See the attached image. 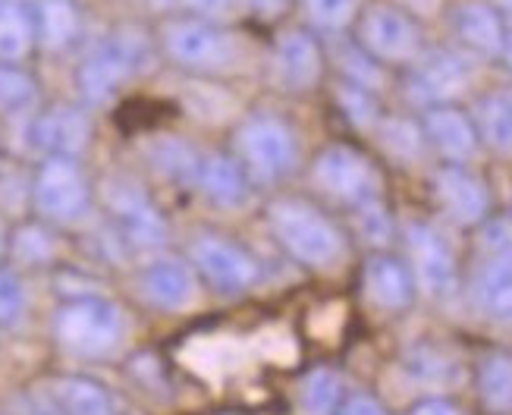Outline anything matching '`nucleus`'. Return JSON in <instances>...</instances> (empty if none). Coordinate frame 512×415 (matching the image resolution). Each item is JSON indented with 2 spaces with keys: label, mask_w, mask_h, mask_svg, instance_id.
<instances>
[{
  "label": "nucleus",
  "mask_w": 512,
  "mask_h": 415,
  "mask_svg": "<svg viewBox=\"0 0 512 415\" xmlns=\"http://www.w3.org/2000/svg\"><path fill=\"white\" fill-rule=\"evenodd\" d=\"M7 246H10V233H7L4 221H0V258H4V255H7Z\"/></svg>",
  "instance_id": "37998d69"
},
{
  "label": "nucleus",
  "mask_w": 512,
  "mask_h": 415,
  "mask_svg": "<svg viewBox=\"0 0 512 415\" xmlns=\"http://www.w3.org/2000/svg\"><path fill=\"white\" fill-rule=\"evenodd\" d=\"M409 415H459V409L440 397H428V400H418Z\"/></svg>",
  "instance_id": "a19ab883"
},
{
  "label": "nucleus",
  "mask_w": 512,
  "mask_h": 415,
  "mask_svg": "<svg viewBox=\"0 0 512 415\" xmlns=\"http://www.w3.org/2000/svg\"><path fill=\"white\" fill-rule=\"evenodd\" d=\"M271 227L280 249L305 268H333L346 252V239L330 217L305 199H280L267 208Z\"/></svg>",
  "instance_id": "f257e3e1"
},
{
  "label": "nucleus",
  "mask_w": 512,
  "mask_h": 415,
  "mask_svg": "<svg viewBox=\"0 0 512 415\" xmlns=\"http://www.w3.org/2000/svg\"><path fill=\"white\" fill-rule=\"evenodd\" d=\"M195 189L217 208H236L246 202L252 180L233 155H208L198 161Z\"/></svg>",
  "instance_id": "aec40b11"
},
{
  "label": "nucleus",
  "mask_w": 512,
  "mask_h": 415,
  "mask_svg": "<svg viewBox=\"0 0 512 415\" xmlns=\"http://www.w3.org/2000/svg\"><path fill=\"white\" fill-rule=\"evenodd\" d=\"M7 252H13L22 265H44L54 258V236L41 224H26L10 236Z\"/></svg>",
  "instance_id": "2f4dec72"
},
{
  "label": "nucleus",
  "mask_w": 512,
  "mask_h": 415,
  "mask_svg": "<svg viewBox=\"0 0 512 415\" xmlns=\"http://www.w3.org/2000/svg\"><path fill=\"white\" fill-rule=\"evenodd\" d=\"M302 13L315 32L337 35L355 26L362 13V0H302Z\"/></svg>",
  "instance_id": "c85d7f7f"
},
{
  "label": "nucleus",
  "mask_w": 512,
  "mask_h": 415,
  "mask_svg": "<svg viewBox=\"0 0 512 415\" xmlns=\"http://www.w3.org/2000/svg\"><path fill=\"white\" fill-rule=\"evenodd\" d=\"M406 249H409V271L418 287L428 296H450L456 287V261L450 246L431 227L409 224Z\"/></svg>",
  "instance_id": "f8f14e48"
},
{
  "label": "nucleus",
  "mask_w": 512,
  "mask_h": 415,
  "mask_svg": "<svg viewBox=\"0 0 512 415\" xmlns=\"http://www.w3.org/2000/svg\"><path fill=\"white\" fill-rule=\"evenodd\" d=\"M189 265L214 293H224V296L252 290L261 277L258 261L239 243H233L227 236H217V233H202L192 239Z\"/></svg>",
  "instance_id": "6e6552de"
},
{
  "label": "nucleus",
  "mask_w": 512,
  "mask_h": 415,
  "mask_svg": "<svg viewBox=\"0 0 512 415\" xmlns=\"http://www.w3.org/2000/svg\"><path fill=\"white\" fill-rule=\"evenodd\" d=\"M484 243L487 252H497V255H512V217L509 221H497L484 230Z\"/></svg>",
  "instance_id": "ea45409f"
},
{
  "label": "nucleus",
  "mask_w": 512,
  "mask_h": 415,
  "mask_svg": "<svg viewBox=\"0 0 512 415\" xmlns=\"http://www.w3.org/2000/svg\"><path fill=\"white\" fill-rule=\"evenodd\" d=\"M54 337L76 356L98 359L114 353L123 340V315L101 296L66 299L54 315Z\"/></svg>",
  "instance_id": "20e7f679"
},
{
  "label": "nucleus",
  "mask_w": 512,
  "mask_h": 415,
  "mask_svg": "<svg viewBox=\"0 0 512 415\" xmlns=\"http://www.w3.org/2000/svg\"><path fill=\"white\" fill-rule=\"evenodd\" d=\"M340 63H343V79L352 82V85H359V89L374 92V89H381V85H384V76H381L384 67H381L377 60H371L359 45L349 48V51L340 57Z\"/></svg>",
  "instance_id": "72a5a7b5"
},
{
  "label": "nucleus",
  "mask_w": 512,
  "mask_h": 415,
  "mask_svg": "<svg viewBox=\"0 0 512 415\" xmlns=\"http://www.w3.org/2000/svg\"><path fill=\"white\" fill-rule=\"evenodd\" d=\"M362 287L365 296L384 312H403L412 305L415 296V277L409 265H403L399 258L377 252L365 261L362 271Z\"/></svg>",
  "instance_id": "f3484780"
},
{
  "label": "nucleus",
  "mask_w": 512,
  "mask_h": 415,
  "mask_svg": "<svg viewBox=\"0 0 512 415\" xmlns=\"http://www.w3.org/2000/svg\"><path fill=\"white\" fill-rule=\"evenodd\" d=\"M337 104H340V111L355 126H359V129H371V126H377V120H381V111H377L374 92L359 89V85H352L346 79L337 85Z\"/></svg>",
  "instance_id": "473e14b6"
},
{
  "label": "nucleus",
  "mask_w": 512,
  "mask_h": 415,
  "mask_svg": "<svg viewBox=\"0 0 512 415\" xmlns=\"http://www.w3.org/2000/svg\"><path fill=\"white\" fill-rule=\"evenodd\" d=\"M469 63L453 51H434L421 54L412 63L409 76V95L425 107L434 104H453L465 89H469Z\"/></svg>",
  "instance_id": "ddd939ff"
},
{
  "label": "nucleus",
  "mask_w": 512,
  "mask_h": 415,
  "mask_svg": "<svg viewBox=\"0 0 512 415\" xmlns=\"http://www.w3.org/2000/svg\"><path fill=\"white\" fill-rule=\"evenodd\" d=\"M311 183L327 199L340 205H362L377 199L381 192V177H377L374 164L349 145H330L311 164Z\"/></svg>",
  "instance_id": "0eeeda50"
},
{
  "label": "nucleus",
  "mask_w": 512,
  "mask_h": 415,
  "mask_svg": "<svg viewBox=\"0 0 512 415\" xmlns=\"http://www.w3.org/2000/svg\"><path fill=\"white\" fill-rule=\"evenodd\" d=\"M421 129H425V142L447 164H465L478 151V142H481L472 114H465L456 104L425 107Z\"/></svg>",
  "instance_id": "4468645a"
},
{
  "label": "nucleus",
  "mask_w": 512,
  "mask_h": 415,
  "mask_svg": "<svg viewBox=\"0 0 512 415\" xmlns=\"http://www.w3.org/2000/svg\"><path fill=\"white\" fill-rule=\"evenodd\" d=\"M478 139L500 155H512V92H491L475 107Z\"/></svg>",
  "instance_id": "b1692460"
},
{
  "label": "nucleus",
  "mask_w": 512,
  "mask_h": 415,
  "mask_svg": "<svg viewBox=\"0 0 512 415\" xmlns=\"http://www.w3.org/2000/svg\"><path fill=\"white\" fill-rule=\"evenodd\" d=\"M148 7H154V10H167V7H173L176 0H145Z\"/></svg>",
  "instance_id": "c03bdc74"
},
{
  "label": "nucleus",
  "mask_w": 512,
  "mask_h": 415,
  "mask_svg": "<svg viewBox=\"0 0 512 415\" xmlns=\"http://www.w3.org/2000/svg\"><path fill=\"white\" fill-rule=\"evenodd\" d=\"M29 139L44 158H79L92 139V123L79 107H48L29 126Z\"/></svg>",
  "instance_id": "2eb2a0df"
},
{
  "label": "nucleus",
  "mask_w": 512,
  "mask_h": 415,
  "mask_svg": "<svg viewBox=\"0 0 512 415\" xmlns=\"http://www.w3.org/2000/svg\"><path fill=\"white\" fill-rule=\"evenodd\" d=\"M453 32L462 41V48L481 57H500L506 38V19L494 4L481 0H465L453 10Z\"/></svg>",
  "instance_id": "a211bd4d"
},
{
  "label": "nucleus",
  "mask_w": 512,
  "mask_h": 415,
  "mask_svg": "<svg viewBox=\"0 0 512 415\" xmlns=\"http://www.w3.org/2000/svg\"><path fill=\"white\" fill-rule=\"evenodd\" d=\"M32 16L38 48L51 54L70 51L82 35V16L73 0H32Z\"/></svg>",
  "instance_id": "412c9836"
},
{
  "label": "nucleus",
  "mask_w": 512,
  "mask_h": 415,
  "mask_svg": "<svg viewBox=\"0 0 512 415\" xmlns=\"http://www.w3.org/2000/svg\"><path fill=\"white\" fill-rule=\"evenodd\" d=\"M29 199L44 221L73 224L88 211L92 189H88V180L76 158H44L32 180Z\"/></svg>",
  "instance_id": "423d86ee"
},
{
  "label": "nucleus",
  "mask_w": 512,
  "mask_h": 415,
  "mask_svg": "<svg viewBox=\"0 0 512 415\" xmlns=\"http://www.w3.org/2000/svg\"><path fill=\"white\" fill-rule=\"evenodd\" d=\"M434 195L443 205V211H447L462 227L481 224L487 217V208H491L487 186L475 177L472 170H465L462 164H447L434 173Z\"/></svg>",
  "instance_id": "dca6fc26"
},
{
  "label": "nucleus",
  "mask_w": 512,
  "mask_h": 415,
  "mask_svg": "<svg viewBox=\"0 0 512 415\" xmlns=\"http://www.w3.org/2000/svg\"><path fill=\"white\" fill-rule=\"evenodd\" d=\"M233 158L252 186H274L296 167L299 145L289 123L277 114H249L233 133Z\"/></svg>",
  "instance_id": "f03ea898"
},
{
  "label": "nucleus",
  "mask_w": 512,
  "mask_h": 415,
  "mask_svg": "<svg viewBox=\"0 0 512 415\" xmlns=\"http://www.w3.org/2000/svg\"><path fill=\"white\" fill-rule=\"evenodd\" d=\"M139 63L142 51L132 38L114 35L101 41L79 67V95L88 104H107L129 82V76L139 70Z\"/></svg>",
  "instance_id": "1a4fd4ad"
},
{
  "label": "nucleus",
  "mask_w": 512,
  "mask_h": 415,
  "mask_svg": "<svg viewBox=\"0 0 512 415\" xmlns=\"http://www.w3.org/2000/svg\"><path fill=\"white\" fill-rule=\"evenodd\" d=\"M195 283H198V274L189 261L183 258H158L151 261L142 274V290L145 296L158 305V309H167V312H176V309H186L195 296Z\"/></svg>",
  "instance_id": "6ab92c4d"
},
{
  "label": "nucleus",
  "mask_w": 512,
  "mask_h": 415,
  "mask_svg": "<svg viewBox=\"0 0 512 415\" xmlns=\"http://www.w3.org/2000/svg\"><path fill=\"white\" fill-rule=\"evenodd\" d=\"M151 158H154V167H158L164 177L195 186V173H198V161L202 158L195 155L192 145H186L180 139H161Z\"/></svg>",
  "instance_id": "7c9ffc66"
},
{
  "label": "nucleus",
  "mask_w": 512,
  "mask_h": 415,
  "mask_svg": "<svg viewBox=\"0 0 512 415\" xmlns=\"http://www.w3.org/2000/svg\"><path fill=\"white\" fill-rule=\"evenodd\" d=\"M26 312V290L13 271L0 268V324H16Z\"/></svg>",
  "instance_id": "f704fd0d"
},
{
  "label": "nucleus",
  "mask_w": 512,
  "mask_h": 415,
  "mask_svg": "<svg viewBox=\"0 0 512 415\" xmlns=\"http://www.w3.org/2000/svg\"><path fill=\"white\" fill-rule=\"evenodd\" d=\"M299 403L305 415H337L343 403V384L337 371H330V368L308 371L299 387Z\"/></svg>",
  "instance_id": "a878e982"
},
{
  "label": "nucleus",
  "mask_w": 512,
  "mask_h": 415,
  "mask_svg": "<svg viewBox=\"0 0 512 415\" xmlns=\"http://www.w3.org/2000/svg\"><path fill=\"white\" fill-rule=\"evenodd\" d=\"M274 79L286 92H308L324 76V48L308 29H286L274 41Z\"/></svg>",
  "instance_id": "9b49d317"
},
{
  "label": "nucleus",
  "mask_w": 512,
  "mask_h": 415,
  "mask_svg": "<svg viewBox=\"0 0 512 415\" xmlns=\"http://www.w3.org/2000/svg\"><path fill=\"white\" fill-rule=\"evenodd\" d=\"M478 390L491 409H512V356L491 353L478 365Z\"/></svg>",
  "instance_id": "bb28decb"
},
{
  "label": "nucleus",
  "mask_w": 512,
  "mask_h": 415,
  "mask_svg": "<svg viewBox=\"0 0 512 415\" xmlns=\"http://www.w3.org/2000/svg\"><path fill=\"white\" fill-rule=\"evenodd\" d=\"M337 415H387V409L377 403L371 393L355 390V393H349V397H343Z\"/></svg>",
  "instance_id": "58836bf2"
},
{
  "label": "nucleus",
  "mask_w": 512,
  "mask_h": 415,
  "mask_svg": "<svg viewBox=\"0 0 512 415\" xmlns=\"http://www.w3.org/2000/svg\"><path fill=\"white\" fill-rule=\"evenodd\" d=\"M377 139L399 161H415L425 148V129L409 117H384L377 120Z\"/></svg>",
  "instance_id": "c756f323"
},
{
  "label": "nucleus",
  "mask_w": 512,
  "mask_h": 415,
  "mask_svg": "<svg viewBox=\"0 0 512 415\" xmlns=\"http://www.w3.org/2000/svg\"><path fill=\"white\" fill-rule=\"evenodd\" d=\"M161 51L170 63L186 73H220L236 57V41L224 23L202 16H176L161 29Z\"/></svg>",
  "instance_id": "39448f33"
},
{
  "label": "nucleus",
  "mask_w": 512,
  "mask_h": 415,
  "mask_svg": "<svg viewBox=\"0 0 512 415\" xmlns=\"http://www.w3.org/2000/svg\"><path fill=\"white\" fill-rule=\"evenodd\" d=\"M38 101L35 79L19 63H0V114L19 117L29 114Z\"/></svg>",
  "instance_id": "cd10ccee"
},
{
  "label": "nucleus",
  "mask_w": 512,
  "mask_h": 415,
  "mask_svg": "<svg viewBox=\"0 0 512 415\" xmlns=\"http://www.w3.org/2000/svg\"><path fill=\"white\" fill-rule=\"evenodd\" d=\"M38 45L32 0H0V63H26Z\"/></svg>",
  "instance_id": "5701e85b"
},
{
  "label": "nucleus",
  "mask_w": 512,
  "mask_h": 415,
  "mask_svg": "<svg viewBox=\"0 0 512 415\" xmlns=\"http://www.w3.org/2000/svg\"><path fill=\"white\" fill-rule=\"evenodd\" d=\"M355 45L381 67H412L425 54V35L412 13L396 4H368L355 19Z\"/></svg>",
  "instance_id": "7ed1b4c3"
},
{
  "label": "nucleus",
  "mask_w": 512,
  "mask_h": 415,
  "mask_svg": "<svg viewBox=\"0 0 512 415\" xmlns=\"http://www.w3.org/2000/svg\"><path fill=\"white\" fill-rule=\"evenodd\" d=\"M500 60L512 70V26H506V38H503V51H500Z\"/></svg>",
  "instance_id": "79ce46f5"
},
{
  "label": "nucleus",
  "mask_w": 512,
  "mask_h": 415,
  "mask_svg": "<svg viewBox=\"0 0 512 415\" xmlns=\"http://www.w3.org/2000/svg\"><path fill=\"white\" fill-rule=\"evenodd\" d=\"M475 302L484 315L512 321V255L491 252L475 274Z\"/></svg>",
  "instance_id": "4be33fe9"
},
{
  "label": "nucleus",
  "mask_w": 512,
  "mask_h": 415,
  "mask_svg": "<svg viewBox=\"0 0 512 415\" xmlns=\"http://www.w3.org/2000/svg\"><path fill=\"white\" fill-rule=\"evenodd\" d=\"M107 208L114 214L120 236L132 249H158L167 239V224L154 202L136 183H114L107 192Z\"/></svg>",
  "instance_id": "9d476101"
},
{
  "label": "nucleus",
  "mask_w": 512,
  "mask_h": 415,
  "mask_svg": "<svg viewBox=\"0 0 512 415\" xmlns=\"http://www.w3.org/2000/svg\"><path fill=\"white\" fill-rule=\"evenodd\" d=\"M355 211H359V230H362V236L368 239V243H374V246H384L387 239H390V217L381 208V199L355 205Z\"/></svg>",
  "instance_id": "c9c22d12"
},
{
  "label": "nucleus",
  "mask_w": 512,
  "mask_h": 415,
  "mask_svg": "<svg viewBox=\"0 0 512 415\" xmlns=\"http://www.w3.org/2000/svg\"><path fill=\"white\" fill-rule=\"evenodd\" d=\"M176 4L183 7V13L211 19V23H224L239 10V0H176Z\"/></svg>",
  "instance_id": "e433bc0d"
},
{
  "label": "nucleus",
  "mask_w": 512,
  "mask_h": 415,
  "mask_svg": "<svg viewBox=\"0 0 512 415\" xmlns=\"http://www.w3.org/2000/svg\"><path fill=\"white\" fill-rule=\"evenodd\" d=\"M54 400L63 415H117L110 393L88 378H63L54 387Z\"/></svg>",
  "instance_id": "393cba45"
},
{
  "label": "nucleus",
  "mask_w": 512,
  "mask_h": 415,
  "mask_svg": "<svg viewBox=\"0 0 512 415\" xmlns=\"http://www.w3.org/2000/svg\"><path fill=\"white\" fill-rule=\"evenodd\" d=\"M239 10H246L261 23H277L289 13V0H239Z\"/></svg>",
  "instance_id": "4c0bfd02"
}]
</instances>
